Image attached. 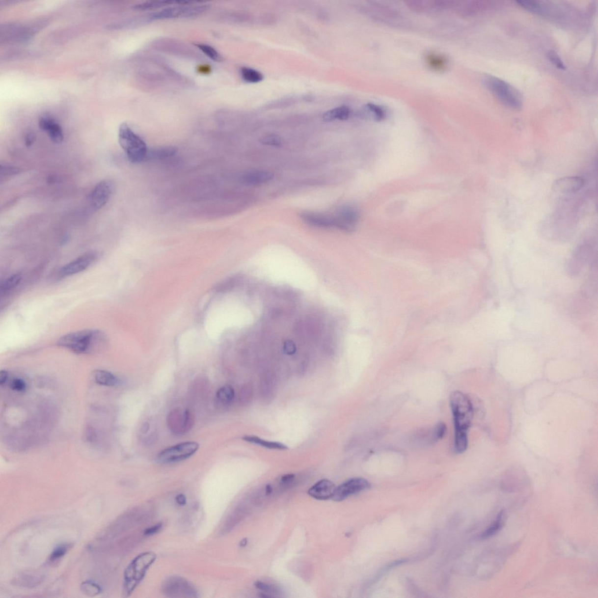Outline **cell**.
Returning <instances> with one entry per match:
<instances>
[{
  "instance_id": "obj_42",
  "label": "cell",
  "mask_w": 598,
  "mask_h": 598,
  "mask_svg": "<svg viewBox=\"0 0 598 598\" xmlns=\"http://www.w3.org/2000/svg\"><path fill=\"white\" fill-rule=\"evenodd\" d=\"M297 350L295 345L292 341H287L285 343L284 351L288 354H294Z\"/></svg>"
},
{
  "instance_id": "obj_35",
  "label": "cell",
  "mask_w": 598,
  "mask_h": 598,
  "mask_svg": "<svg viewBox=\"0 0 598 598\" xmlns=\"http://www.w3.org/2000/svg\"><path fill=\"white\" fill-rule=\"evenodd\" d=\"M261 143L268 146L279 147L281 146L282 140L281 137L276 135H269L262 137Z\"/></svg>"
},
{
  "instance_id": "obj_41",
  "label": "cell",
  "mask_w": 598,
  "mask_h": 598,
  "mask_svg": "<svg viewBox=\"0 0 598 598\" xmlns=\"http://www.w3.org/2000/svg\"><path fill=\"white\" fill-rule=\"evenodd\" d=\"M162 528V524L159 523L157 525H154L147 528L144 532V535L149 536L155 535L156 533L159 532L160 529Z\"/></svg>"
},
{
  "instance_id": "obj_14",
  "label": "cell",
  "mask_w": 598,
  "mask_h": 598,
  "mask_svg": "<svg viewBox=\"0 0 598 598\" xmlns=\"http://www.w3.org/2000/svg\"><path fill=\"white\" fill-rule=\"evenodd\" d=\"M584 179L579 177H566L554 182L552 189L557 193L570 194L577 192L584 186Z\"/></svg>"
},
{
  "instance_id": "obj_43",
  "label": "cell",
  "mask_w": 598,
  "mask_h": 598,
  "mask_svg": "<svg viewBox=\"0 0 598 598\" xmlns=\"http://www.w3.org/2000/svg\"><path fill=\"white\" fill-rule=\"evenodd\" d=\"M295 479V476L294 474H288L282 477L280 482H281V484L283 485H288L290 483H291Z\"/></svg>"
},
{
  "instance_id": "obj_27",
  "label": "cell",
  "mask_w": 598,
  "mask_h": 598,
  "mask_svg": "<svg viewBox=\"0 0 598 598\" xmlns=\"http://www.w3.org/2000/svg\"><path fill=\"white\" fill-rule=\"evenodd\" d=\"M504 512L501 511L499 513L495 519L494 522L492 523V525L486 529L482 535H480V538L486 539L491 537L494 535L496 533H497L499 530L503 526L504 524Z\"/></svg>"
},
{
  "instance_id": "obj_9",
  "label": "cell",
  "mask_w": 598,
  "mask_h": 598,
  "mask_svg": "<svg viewBox=\"0 0 598 598\" xmlns=\"http://www.w3.org/2000/svg\"><path fill=\"white\" fill-rule=\"evenodd\" d=\"M370 487L371 485L368 480L362 478H353L335 488L332 499L337 502L343 501L351 495L368 489Z\"/></svg>"
},
{
  "instance_id": "obj_46",
  "label": "cell",
  "mask_w": 598,
  "mask_h": 598,
  "mask_svg": "<svg viewBox=\"0 0 598 598\" xmlns=\"http://www.w3.org/2000/svg\"><path fill=\"white\" fill-rule=\"evenodd\" d=\"M8 379V372L5 371H2L0 374V384L2 385L7 381Z\"/></svg>"
},
{
  "instance_id": "obj_23",
  "label": "cell",
  "mask_w": 598,
  "mask_h": 598,
  "mask_svg": "<svg viewBox=\"0 0 598 598\" xmlns=\"http://www.w3.org/2000/svg\"><path fill=\"white\" fill-rule=\"evenodd\" d=\"M243 440L245 441L255 444V445H260L264 448L276 450H285L287 449V446L284 444L272 441H268V440L261 439L257 436L254 435H246L243 437Z\"/></svg>"
},
{
  "instance_id": "obj_6",
  "label": "cell",
  "mask_w": 598,
  "mask_h": 598,
  "mask_svg": "<svg viewBox=\"0 0 598 598\" xmlns=\"http://www.w3.org/2000/svg\"><path fill=\"white\" fill-rule=\"evenodd\" d=\"M199 448V444L195 442L178 443L163 450L157 456V459L163 463H176L191 457L198 451Z\"/></svg>"
},
{
  "instance_id": "obj_37",
  "label": "cell",
  "mask_w": 598,
  "mask_h": 598,
  "mask_svg": "<svg viewBox=\"0 0 598 598\" xmlns=\"http://www.w3.org/2000/svg\"><path fill=\"white\" fill-rule=\"evenodd\" d=\"M548 59L559 69L565 70L566 67L561 58L554 51H550L547 54Z\"/></svg>"
},
{
  "instance_id": "obj_31",
  "label": "cell",
  "mask_w": 598,
  "mask_h": 598,
  "mask_svg": "<svg viewBox=\"0 0 598 598\" xmlns=\"http://www.w3.org/2000/svg\"><path fill=\"white\" fill-rule=\"evenodd\" d=\"M241 72L243 79L249 82H257L263 79V76L260 73L250 68L243 67Z\"/></svg>"
},
{
  "instance_id": "obj_18",
  "label": "cell",
  "mask_w": 598,
  "mask_h": 598,
  "mask_svg": "<svg viewBox=\"0 0 598 598\" xmlns=\"http://www.w3.org/2000/svg\"><path fill=\"white\" fill-rule=\"evenodd\" d=\"M425 62L431 70L443 72L448 69L449 60L445 55L435 52H428L425 55Z\"/></svg>"
},
{
  "instance_id": "obj_13",
  "label": "cell",
  "mask_w": 598,
  "mask_h": 598,
  "mask_svg": "<svg viewBox=\"0 0 598 598\" xmlns=\"http://www.w3.org/2000/svg\"><path fill=\"white\" fill-rule=\"evenodd\" d=\"M408 7L418 13H434L448 9H454L455 1H408Z\"/></svg>"
},
{
  "instance_id": "obj_8",
  "label": "cell",
  "mask_w": 598,
  "mask_h": 598,
  "mask_svg": "<svg viewBox=\"0 0 598 598\" xmlns=\"http://www.w3.org/2000/svg\"><path fill=\"white\" fill-rule=\"evenodd\" d=\"M163 592L166 597L171 598L197 597L195 588L189 581L183 578L170 577L164 582Z\"/></svg>"
},
{
  "instance_id": "obj_47",
  "label": "cell",
  "mask_w": 598,
  "mask_h": 598,
  "mask_svg": "<svg viewBox=\"0 0 598 598\" xmlns=\"http://www.w3.org/2000/svg\"><path fill=\"white\" fill-rule=\"evenodd\" d=\"M272 490H273V489H272V486H271L270 485H267L266 486V494L267 495L271 494V493H272Z\"/></svg>"
},
{
  "instance_id": "obj_33",
  "label": "cell",
  "mask_w": 598,
  "mask_h": 598,
  "mask_svg": "<svg viewBox=\"0 0 598 598\" xmlns=\"http://www.w3.org/2000/svg\"><path fill=\"white\" fill-rule=\"evenodd\" d=\"M520 7L526 9L535 13H543V7L538 2L534 1H517L516 2Z\"/></svg>"
},
{
  "instance_id": "obj_1",
  "label": "cell",
  "mask_w": 598,
  "mask_h": 598,
  "mask_svg": "<svg viewBox=\"0 0 598 598\" xmlns=\"http://www.w3.org/2000/svg\"><path fill=\"white\" fill-rule=\"evenodd\" d=\"M451 406L455 427V449L458 454H462L468 447V430L473 418V405L469 397L457 391L452 394Z\"/></svg>"
},
{
  "instance_id": "obj_34",
  "label": "cell",
  "mask_w": 598,
  "mask_h": 598,
  "mask_svg": "<svg viewBox=\"0 0 598 598\" xmlns=\"http://www.w3.org/2000/svg\"><path fill=\"white\" fill-rule=\"evenodd\" d=\"M70 545L68 544H61L57 547L53 551L49 557V561L51 562H56L65 555L69 550Z\"/></svg>"
},
{
  "instance_id": "obj_25",
  "label": "cell",
  "mask_w": 598,
  "mask_h": 598,
  "mask_svg": "<svg viewBox=\"0 0 598 598\" xmlns=\"http://www.w3.org/2000/svg\"><path fill=\"white\" fill-rule=\"evenodd\" d=\"M94 379L98 384L106 386H113L118 383V380L115 375L111 373L98 370L94 372Z\"/></svg>"
},
{
  "instance_id": "obj_11",
  "label": "cell",
  "mask_w": 598,
  "mask_h": 598,
  "mask_svg": "<svg viewBox=\"0 0 598 598\" xmlns=\"http://www.w3.org/2000/svg\"><path fill=\"white\" fill-rule=\"evenodd\" d=\"M334 219V227L345 232H353L359 219V212L352 206H345L339 209Z\"/></svg>"
},
{
  "instance_id": "obj_45",
  "label": "cell",
  "mask_w": 598,
  "mask_h": 598,
  "mask_svg": "<svg viewBox=\"0 0 598 598\" xmlns=\"http://www.w3.org/2000/svg\"><path fill=\"white\" fill-rule=\"evenodd\" d=\"M175 499H176L177 504L181 505V506H184V505L186 504L187 499L186 496L183 494L178 495Z\"/></svg>"
},
{
  "instance_id": "obj_38",
  "label": "cell",
  "mask_w": 598,
  "mask_h": 598,
  "mask_svg": "<svg viewBox=\"0 0 598 598\" xmlns=\"http://www.w3.org/2000/svg\"><path fill=\"white\" fill-rule=\"evenodd\" d=\"M20 172V169L10 165H1V175L2 177H9L16 175Z\"/></svg>"
},
{
  "instance_id": "obj_20",
  "label": "cell",
  "mask_w": 598,
  "mask_h": 598,
  "mask_svg": "<svg viewBox=\"0 0 598 598\" xmlns=\"http://www.w3.org/2000/svg\"><path fill=\"white\" fill-rule=\"evenodd\" d=\"M198 1H150L135 5L134 8L137 11H149L170 5H189L195 4Z\"/></svg>"
},
{
  "instance_id": "obj_30",
  "label": "cell",
  "mask_w": 598,
  "mask_h": 598,
  "mask_svg": "<svg viewBox=\"0 0 598 598\" xmlns=\"http://www.w3.org/2000/svg\"><path fill=\"white\" fill-rule=\"evenodd\" d=\"M81 590L82 593L88 597H95L100 594L101 588L100 585L94 583V582L87 581L81 585Z\"/></svg>"
},
{
  "instance_id": "obj_17",
  "label": "cell",
  "mask_w": 598,
  "mask_h": 598,
  "mask_svg": "<svg viewBox=\"0 0 598 598\" xmlns=\"http://www.w3.org/2000/svg\"><path fill=\"white\" fill-rule=\"evenodd\" d=\"M300 217L311 226L322 228L334 227V217L329 216L307 212L301 213Z\"/></svg>"
},
{
  "instance_id": "obj_39",
  "label": "cell",
  "mask_w": 598,
  "mask_h": 598,
  "mask_svg": "<svg viewBox=\"0 0 598 598\" xmlns=\"http://www.w3.org/2000/svg\"><path fill=\"white\" fill-rule=\"evenodd\" d=\"M11 387L12 390L18 391V392H23L26 390V383L25 381L20 379H15L12 381Z\"/></svg>"
},
{
  "instance_id": "obj_19",
  "label": "cell",
  "mask_w": 598,
  "mask_h": 598,
  "mask_svg": "<svg viewBox=\"0 0 598 598\" xmlns=\"http://www.w3.org/2000/svg\"><path fill=\"white\" fill-rule=\"evenodd\" d=\"M274 177L272 172L267 171H255L246 172L242 177L243 183L248 186H260L272 180Z\"/></svg>"
},
{
  "instance_id": "obj_10",
  "label": "cell",
  "mask_w": 598,
  "mask_h": 598,
  "mask_svg": "<svg viewBox=\"0 0 598 598\" xmlns=\"http://www.w3.org/2000/svg\"><path fill=\"white\" fill-rule=\"evenodd\" d=\"M115 184L111 180H104L98 183L89 195V203L94 211L103 208L112 195Z\"/></svg>"
},
{
  "instance_id": "obj_24",
  "label": "cell",
  "mask_w": 598,
  "mask_h": 598,
  "mask_svg": "<svg viewBox=\"0 0 598 598\" xmlns=\"http://www.w3.org/2000/svg\"><path fill=\"white\" fill-rule=\"evenodd\" d=\"M351 115V110L347 107L336 108L334 109L327 111L324 114V121L331 122L335 119L345 120L349 118Z\"/></svg>"
},
{
  "instance_id": "obj_21",
  "label": "cell",
  "mask_w": 598,
  "mask_h": 598,
  "mask_svg": "<svg viewBox=\"0 0 598 598\" xmlns=\"http://www.w3.org/2000/svg\"><path fill=\"white\" fill-rule=\"evenodd\" d=\"M177 153V149L175 147L164 146L153 148L148 150L146 160H160L170 158L174 156Z\"/></svg>"
},
{
  "instance_id": "obj_36",
  "label": "cell",
  "mask_w": 598,
  "mask_h": 598,
  "mask_svg": "<svg viewBox=\"0 0 598 598\" xmlns=\"http://www.w3.org/2000/svg\"><path fill=\"white\" fill-rule=\"evenodd\" d=\"M366 109L377 121H381L384 118V111L380 107L376 106L375 104H369L366 106Z\"/></svg>"
},
{
  "instance_id": "obj_40",
  "label": "cell",
  "mask_w": 598,
  "mask_h": 598,
  "mask_svg": "<svg viewBox=\"0 0 598 598\" xmlns=\"http://www.w3.org/2000/svg\"><path fill=\"white\" fill-rule=\"evenodd\" d=\"M446 431V425L443 422H440L436 425L435 431V437L436 439H442L445 435Z\"/></svg>"
},
{
  "instance_id": "obj_32",
  "label": "cell",
  "mask_w": 598,
  "mask_h": 598,
  "mask_svg": "<svg viewBox=\"0 0 598 598\" xmlns=\"http://www.w3.org/2000/svg\"><path fill=\"white\" fill-rule=\"evenodd\" d=\"M195 45L212 60L219 62L223 59L219 53L212 46L205 44H196Z\"/></svg>"
},
{
  "instance_id": "obj_12",
  "label": "cell",
  "mask_w": 598,
  "mask_h": 598,
  "mask_svg": "<svg viewBox=\"0 0 598 598\" xmlns=\"http://www.w3.org/2000/svg\"><path fill=\"white\" fill-rule=\"evenodd\" d=\"M97 258L98 254L94 252L80 256L61 268L59 271V275L60 277H67L76 275L87 270L94 263Z\"/></svg>"
},
{
  "instance_id": "obj_3",
  "label": "cell",
  "mask_w": 598,
  "mask_h": 598,
  "mask_svg": "<svg viewBox=\"0 0 598 598\" xmlns=\"http://www.w3.org/2000/svg\"><path fill=\"white\" fill-rule=\"evenodd\" d=\"M118 140L120 146L125 151L129 161L133 163L146 161L149 150L147 144L127 123H123L120 126Z\"/></svg>"
},
{
  "instance_id": "obj_15",
  "label": "cell",
  "mask_w": 598,
  "mask_h": 598,
  "mask_svg": "<svg viewBox=\"0 0 598 598\" xmlns=\"http://www.w3.org/2000/svg\"><path fill=\"white\" fill-rule=\"evenodd\" d=\"M336 487L331 481L323 479L319 481L308 490L310 497L318 500H326L332 498Z\"/></svg>"
},
{
  "instance_id": "obj_29",
  "label": "cell",
  "mask_w": 598,
  "mask_h": 598,
  "mask_svg": "<svg viewBox=\"0 0 598 598\" xmlns=\"http://www.w3.org/2000/svg\"><path fill=\"white\" fill-rule=\"evenodd\" d=\"M255 587L258 589L259 590L263 592L264 594H266V597H268L267 594L269 597H273L278 596L281 593L280 588L272 584L266 583V582L261 581H257L254 584Z\"/></svg>"
},
{
  "instance_id": "obj_5",
  "label": "cell",
  "mask_w": 598,
  "mask_h": 598,
  "mask_svg": "<svg viewBox=\"0 0 598 598\" xmlns=\"http://www.w3.org/2000/svg\"><path fill=\"white\" fill-rule=\"evenodd\" d=\"M484 84L502 104L511 109H522L523 100L519 91L503 80L494 76H486Z\"/></svg>"
},
{
  "instance_id": "obj_4",
  "label": "cell",
  "mask_w": 598,
  "mask_h": 598,
  "mask_svg": "<svg viewBox=\"0 0 598 598\" xmlns=\"http://www.w3.org/2000/svg\"><path fill=\"white\" fill-rule=\"evenodd\" d=\"M156 559L153 553H145L132 560L126 569L123 577V594L125 597H129L133 593Z\"/></svg>"
},
{
  "instance_id": "obj_2",
  "label": "cell",
  "mask_w": 598,
  "mask_h": 598,
  "mask_svg": "<svg viewBox=\"0 0 598 598\" xmlns=\"http://www.w3.org/2000/svg\"><path fill=\"white\" fill-rule=\"evenodd\" d=\"M107 337L98 329H84L69 333L59 338L58 346L77 354L88 353L103 349L107 344Z\"/></svg>"
},
{
  "instance_id": "obj_22",
  "label": "cell",
  "mask_w": 598,
  "mask_h": 598,
  "mask_svg": "<svg viewBox=\"0 0 598 598\" xmlns=\"http://www.w3.org/2000/svg\"><path fill=\"white\" fill-rule=\"evenodd\" d=\"M42 576L36 574H23L14 579V583L18 586L32 588L41 583Z\"/></svg>"
},
{
  "instance_id": "obj_26",
  "label": "cell",
  "mask_w": 598,
  "mask_h": 598,
  "mask_svg": "<svg viewBox=\"0 0 598 598\" xmlns=\"http://www.w3.org/2000/svg\"><path fill=\"white\" fill-rule=\"evenodd\" d=\"M235 396L234 388L230 385L222 386L217 393V398L223 405H229L232 402Z\"/></svg>"
},
{
  "instance_id": "obj_7",
  "label": "cell",
  "mask_w": 598,
  "mask_h": 598,
  "mask_svg": "<svg viewBox=\"0 0 598 598\" xmlns=\"http://www.w3.org/2000/svg\"><path fill=\"white\" fill-rule=\"evenodd\" d=\"M189 5H177L164 9L154 14L153 20L174 19V18H189L197 16L208 10L209 6L198 4L197 3Z\"/></svg>"
},
{
  "instance_id": "obj_16",
  "label": "cell",
  "mask_w": 598,
  "mask_h": 598,
  "mask_svg": "<svg viewBox=\"0 0 598 598\" xmlns=\"http://www.w3.org/2000/svg\"><path fill=\"white\" fill-rule=\"evenodd\" d=\"M39 128L47 132L52 141L55 143H60L64 139L62 129L58 123L51 117L43 116L39 120Z\"/></svg>"
},
{
  "instance_id": "obj_44",
  "label": "cell",
  "mask_w": 598,
  "mask_h": 598,
  "mask_svg": "<svg viewBox=\"0 0 598 598\" xmlns=\"http://www.w3.org/2000/svg\"><path fill=\"white\" fill-rule=\"evenodd\" d=\"M36 140V136L33 133L27 134L26 136V144L27 147L31 146Z\"/></svg>"
},
{
  "instance_id": "obj_28",
  "label": "cell",
  "mask_w": 598,
  "mask_h": 598,
  "mask_svg": "<svg viewBox=\"0 0 598 598\" xmlns=\"http://www.w3.org/2000/svg\"><path fill=\"white\" fill-rule=\"evenodd\" d=\"M21 279H22V276L18 273L14 274L8 277L1 283V287H0L1 292L5 294V293L12 291L20 284Z\"/></svg>"
}]
</instances>
